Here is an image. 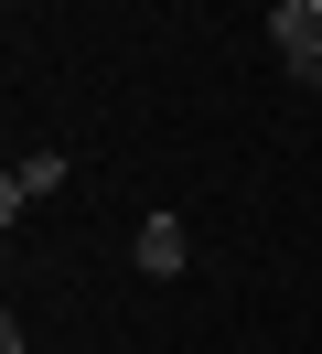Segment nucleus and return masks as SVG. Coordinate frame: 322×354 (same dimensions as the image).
<instances>
[{
  "label": "nucleus",
  "mask_w": 322,
  "mask_h": 354,
  "mask_svg": "<svg viewBox=\"0 0 322 354\" xmlns=\"http://www.w3.org/2000/svg\"><path fill=\"white\" fill-rule=\"evenodd\" d=\"M129 258H140V279H172V268L193 258V236H183V215H140V236H129Z\"/></svg>",
  "instance_id": "obj_2"
},
{
  "label": "nucleus",
  "mask_w": 322,
  "mask_h": 354,
  "mask_svg": "<svg viewBox=\"0 0 322 354\" xmlns=\"http://www.w3.org/2000/svg\"><path fill=\"white\" fill-rule=\"evenodd\" d=\"M301 86H312V97H322V65H312V75H301Z\"/></svg>",
  "instance_id": "obj_4"
},
{
  "label": "nucleus",
  "mask_w": 322,
  "mask_h": 354,
  "mask_svg": "<svg viewBox=\"0 0 322 354\" xmlns=\"http://www.w3.org/2000/svg\"><path fill=\"white\" fill-rule=\"evenodd\" d=\"M54 183H64V151H21V161H11V183H0V215L21 225V204H43Z\"/></svg>",
  "instance_id": "obj_3"
},
{
  "label": "nucleus",
  "mask_w": 322,
  "mask_h": 354,
  "mask_svg": "<svg viewBox=\"0 0 322 354\" xmlns=\"http://www.w3.org/2000/svg\"><path fill=\"white\" fill-rule=\"evenodd\" d=\"M269 44H279L290 75H312L322 65V0H279V11H269Z\"/></svg>",
  "instance_id": "obj_1"
}]
</instances>
